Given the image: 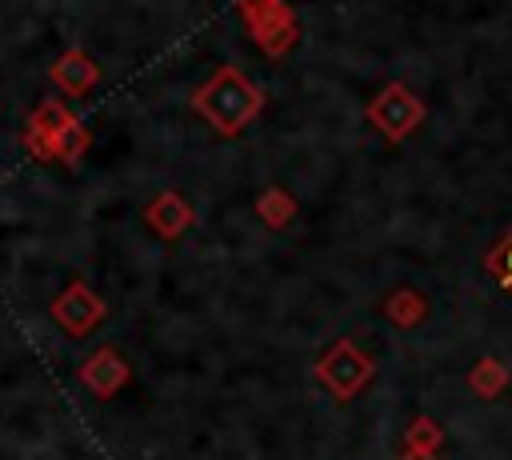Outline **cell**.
I'll use <instances>...</instances> for the list:
<instances>
[{
    "instance_id": "obj_1",
    "label": "cell",
    "mask_w": 512,
    "mask_h": 460,
    "mask_svg": "<svg viewBox=\"0 0 512 460\" xmlns=\"http://www.w3.org/2000/svg\"><path fill=\"white\" fill-rule=\"evenodd\" d=\"M196 112L208 116L220 132H240L256 112H260V88L240 76L236 68H220L196 96H192Z\"/></svg>"
},
{
    "instance_id": "obj_2",
    "label": "cell",
    "mask_w": 512,
    "mask_h": 460,
    "mask_svg": "<svg viewBox=\"0 0 512 460\" xmlns=\"http://www.w3.org/2000/svg\"><path fill=\"white\" fill-rule=\"evenodd\" d=\"M316 376L336 392V400H348V396H356V392L372 380V360H368L352 340H336V344L320 356Z\"/></svg>"
},
{
    "instance_id": "obj_3",
    "label": "cell",
    "mask_w": 512,
    "mask_h": 460,
    "mask_svg": "<svg viewBox=\"0 0 512 460\" xmlns=\"http://www.w3.org/2000/svg\"><path fill=\"white\" fill-rule=\"evenodd\" d=\"M52 316L68 328V332H88L100 316H104V304H100V296H92L84 284H72L64 296H56V304H52Z\"/></svg>"
},
{
    "instance_id": "obj_4",
    "label": "cell",
    "mask_w": 512,
    "mask_h": 460,
    "mask_svg": "<svg viewBox=\"0 0 512 460\" xmlns=\"http://www.w3.org/2000/svg\"><path fill=\"white\" fill-rule=\"evenodd\" d=\"M416 116H420V108L408 100V92H404V88H388V92L372 104V120H376L380 128H388L392 136L408 132V128L416 124Z\"/></svg>"
},
{
    "instance_id": "obj_5",
    "label": "cell",
    "mask_w": 512,
    "mask_h": 460,
    "mask_svg": "<svg viewBox=\"0 0 512 460\" xmlns=\"http://www.w3.org/2000/svg\"><path fill=\"white\" fill-rule=\"evenodd\" d=\"M52 76H56V84H60L64 92L80 96V92H88V88L100 80V68H96L80 48H72L64 60H56V64H52Z\"/></svg>"
},
{
    "instance_id": "obj_6",
    "label": "cell",
    "mask_w": 512,
    "mask_h": 460,
    "mask_svg": "<svg viewBox=\"0 0 512 460\" xmlns=\"http://www.w3.org/2000/svg\"><path fill=\"white\" fill-rule=\"evenodd\" d=\"M124 380H128V368H124V364L116 360V352H108V348H104V352H96V356L84 364V384H88V388H96L100 396L116 392Z\"/></svg>"
},
{
    "instance_id": "obj_7",
    "label": "cell",
    "mask_w": 512,
    "mask_h": 460,
    "mask_svg": "<svg viewBox=\"0 0 512 460\" xmlns=\"http://www.w3.org/2000/svg\"><path fill=\"white\" fill-rule=\"evenodd\" d=\"M148 220H152V228L160 232V236H176L188 220H192V212H188V204L180 200V196H160L152 208H148Z\"/></svg>"
},
{
    "instance_id": "obj_8",
    "label": "cell",
    "mask_w": 512,
    "mask_h": 460,
    "mask_svg": "<svg viewBox=\"0 0 512 460\" xmlns=\"http://www.w3.org/2000/svg\"><path fill=\"white\" fill-rule=\"evenodd\" d=\"M468 384L480 392V396H496L504 384H508V372L500 360H480L472 372H468Z\"/></svg>"
},
{
    "instance_id": "obj_9",
    "label": "cell",
    "mask_w": 512,
    "mask_h": 460,
    "mask_svg": "<svg viewBox=\"0 0 512 460\" xmlns=\"http://www.w3.org/2000/svg\"><path fill=\"white\" fill-rule=\"evenodd\" d=\"M424 312H428V308H424V300H420L416 292H408V288H404V292H396V296L388 300V316H392L400 328H408V324L424 320Z\"/></svg>"
},
{
    "instance_id": "obj_10",
    "label": "cell",
    "mask_w": 512,
    "mask_h": 460,
    "mask_svg": "<svg viewBox=\"0 0 512 460\" xmlns=\"http://www.w3.org/2000/svg\"><path fill=\"white\" fill-rule=\"evenodd\" d=\"M484 268L496 276V284H500V288H508V292H512V232H508V236H504V240L484 256Z\"/></svg>"
},
{
    "instance_id": "obj_11",
    "label": "cell",
    "mask_w": 512,
    "mask_h": 460,
    "mask_svg": "<svg viewBox=\"0 0 512 460\" xmlns=\"http://www.w3.org/2000/svg\"><path fill=\"white\" fill-rule=\"evenodd\" d=\"M436 444H440V424H432L428 416L412 420V428H408V448H416V452H432Z\"/></svg>"
},
{
    "instance_id": "obj_12",
    "label": "cell",
    "mask_w": 512,
    "mask_h": 460,
    "mask_svg": "<svg viewBox=\"0 0 512 460\" xmlns=\"http://www.w3.org/2000/svg\"><path fill=\"white\" fill-rule=\"evenodd\" d=\"M260 208H264V216H268V220H272V224H284V220H288V216H292V200H280V196H276V192H268V196H264V204H260Z\"/></svg>"
},
{
    "instance_id": "obj_13",
    "label": "cell",
    "mask_w": 512,
    "mask_h": 460,
    "mask_svg": "<svg viewBox=\"0 0 512 460\" xmlns=\"http://www.w3.org/2000/svg\"><path fill=\"white\" fill-rule=\"evenodd\" d=\"M400 460H436V456H432V452H416V448H408Z\"/></svg>"
}]
</instances>
